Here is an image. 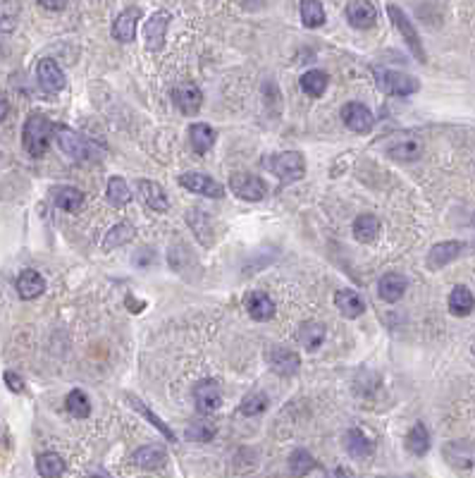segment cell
Returning <instances> with one entry per match:
<instances>
[{"instance_id": "obj_1", "label": "cell", "mask_w": 475, "mask_h": 478, "mask_svg": "<svg viewBox=\"0 0 475 478\" xmlns=\"http://www.w3.org/2000/svg\"><path fill=\"white\" fill-rule=\"evenodd\" d=\"M53 132H56V127H53V122L46 118V115L31 113L29 118H26L24 129H22L24 151L29 156H33V158H41V156L48 151Z\"/></svg>"}, {"instance_id": "obj_2", "label": "cell", "mask_w": 475, "mask_h": 478, "mask_svg": "<svg viewBox=\"0 0 475 478\" xmlns=\"http://www.w3.org/2000/svg\"><path fill=\"white\" fill-rule=\"evenodd\" d=\"M56 139H58V146L63 148V153L70 156V158L77 163L100 161V156H103V151H100L91 139H86V136H81L79 132H74L70 127H58Z\"/></svg>"}, {"instance_id": "obj_3", "label": "cell", "mask_w": 475, "mask_h": 478, "mask_svg": "<svg viewBox=\"0 0 475 478\" xmlns=\"http://www.w3.org/2000/svg\"><path fill=\"white\" fill-rule=\"evenodd\" d=\"M268 168L273 170V175H277V180L282 184H291L306 175V158L298 151H284L273 156L268 161Z\"/></svg>"}, {"instance_id": "obj_4", "label": "cell", "mask_w": 475, "mask_h": 478, "mask_svg": "<svg viewBox=\"0 0 475 478\" xmlns=\"http://www.w3.org/2000/svg\"><path fill=\"white\" fill-rule=\"evenodd\" d=\"M375 81L377 86L390 96H411L420 88V81L416 77H411V74L397 72V70H382V67L375 70Z\"/></svg>"}, {"instance_id": "obj_5", "label": "cell", "mask_w": 475, "mask_h": 478, "mask_svg": "<svg viewBox=\"0 0 475 478\" xmlns=\"http://www.w3.org/2000/svg\"><path fill=\"white\" fill-rule=\"evenodd\" d=\"M229 189L244 201H261L268 194V184L251 173H234L229 177Z\"/></svg>"}, {"instance_id": "obj_6", "label": "cell", "mask_w": 475, "mask_h": 478, "mask_svg": "<svg viewBox=\"0 0 475 478\" xmlns=\"http://www.w3.org/2000/svg\"><path fill=\"white\" fill-rule=\"evenodd\" d=\"M387 15H390V19L395 22V26L399 31H402V36L406 41V46L413 51V56H416L420 63H425V51H423V44H420V36L416 31V26H413V22L409 17H406V12L399 8V5H387Z\"/></svg>"}, {"instance_id": "obj_7", "label": "cell", "mask_w": 475, "mask_h": 478, "mask_svg": "<svg viewBox=\"0 0 475 478\" xmlns=\"http://www.w3.org/2000/svg\"><path fill=\"white\" fill-rule=\"evenodd\" d=\"M169 19H172V15H169L167 10L153 12V15L146 19V24H144V41H146L148 51L158 53L160 48L165 46V34H167Z\"/></svg>"}, {"instance_id": "obj_8", "label": "cell", "mask_w": 475, "mask_h": 478, "mask_svg": "<svg viewBox=\"0 0 475 478\" xmlns=\"http://www.w3.org/2000/svg\"><path fill=\"white\" fill-rule=\"evenodd\" d=\"M179 184L184 189L192 191V194L208 196V199H222V196H225L222 184L215 182L210 175H203V173H184L179 177Z\"/></svg>"}, {"instance_id": "obj_9", "label": "cell", "mask_w": 475, "mask_h": 478, "mask_svg": "<svg viewBox=\"0 0 475 478\" xmlns=\"http://www.w3.org/2000/svg\"><path fill=\"white\" fill-rule=\"evenodd\" d=\"M339 118H342V122L347 125L351 132L356 134H368L372 125H375V118H372V113L365 108L363 103H347L342 108V113H339Z\"/></svg>"}, {"instance_id": "obj_10", "label": "cell", "mask_w": 475, "mask_h": 478, "mask_svg": "<svg viewBox=\"0 0 475 478\" xmlns=\"http://www.w3.org/2000/svg\"><path fill=\"white\" fill-rule=\"evenodd\" d=\"M172 98H174V106L184 115H196L203 106V93L194 81H182V84L174 86Z\"/></svg>"}, {"instance_id": "obj_11", "label": "cell", "mask_w": 475, "mask_h": 478, "mask_svg": "<svg viewBox=\"0 0 475 478\" xmlns=\"http://www.w3.org/2000/svg\"><path fill=\"white\" fill-rule=\"evenodd\" d=\"M194 402H196V407H199V412H203V414H210V412H215V409H220L222 390H220L218 380H213V378L201 380L199 385L194 387Z\"/></svg>"}, {"instance_id": "obj_12", "label": "cell", "mask_w": 475, "mask_h": 478, "mask_svg": "<svg viewBox=\"0 0 475 478\" xmlns=\"http://www.w3.org/2000/svg\"><path fill=\"white\" fill-rule=\"evenodd\" d=\"M36 77H38V84L43 91L48 93H58L65 88V72L60 70V65L56 60L51 58H43L36 67Z\"/></svg>"}, {"instance_id": "obj_13", "label": "cell", "mask_w": 475, "mask_h": 478, "mask_svg": "<svg viewBox=\"0 0 475 478\" xmlns=\"http://www.w3.org/2000/svg\"><path fill=\"white\" fill-rule=\"evenodd\" d=\"M141 19L139 8H127L125 12H120L118 19L113 24V36L120 41V44H132L134 36H137V24Z\"/></svg>"}, {"instance_id": "obj_14", "label": "cell", "mask_w": 475, "mask_h": 478, "mask_svg": "<svg viewBox=\"0 0 475 478\" xmlns=\"http://www.w3.org/2000/svg\"><path fill=\"white\" fill-rule=\"evenodd\" d=\"M406 290H409V280H406L402 273H387L377 283V295L382 297L387 304L399 302V299L406 295Z\"/></svg>"}, {"instance_id": "obj_15", "label": "cell", "mask_w": 475, "mask_h": 478, "mask_svg": "<svg viewBox=\"0 0 475 478\" xmlns=\"http://www.w3.org/2000/svg\"><path fill=\"white\" fill-rule=\"evenodd\" d=\"M137 187H139L141 201H144L151 210H155V213H165V210L169 208V201H167L165 189H162L158 182H153V180H139Z\"/></svg>"}, {"instance_id": "obj_16", "label": "cell", "mask_w": 475, "mask_h": 478, "mask_svg": "<svg viewBox=\"0 0 475 478\" xmlns=\"http://www.w3.org/2000/svg\"><path fill=\"white\" fill-rule=\"evenodd\" d=\"M347 19L356 29H370L377 22V12L368 0H351L347 5Z\"/></svg>"}, {"instance_id": "obj_17", "label": "cell", "mask_w": 475, "mask_h": 478, "mask_svg": "<svg viewBox=\"0 0 475 478\" xmlns=\"http://www.w3.org/2000/svg\"><path fill=\"white\" fill-rule=\"evenodd\" d=\"M461 249H464V244L461 242H439V244H435V247L430 249V254H427V268H432V270L444 268L447 263H451L454 258H459Z\"/></svg>"}, {"instance_id": "obj_18", "label": "cell", "mask_w": 475, "mask_h": 478, "mask_svg": "<svg viewBox=\"0 0 475 478\" xmlns=\"http://www.w3.org/2000/svg\"><path fill=\"white\" fill-rule=\"evenodd\" d=\"M344 449L349 452V457H354V459H363V457H370L372 449H375V442L370 438H365L363 430L358 428H351L344 433Z\"/></svg>"}, {"instance_id": "obj_19", "label": "cell", "mask_w": 475, "mask_h": 478, "mask_svg": "<svg viewBox=\"0 0 475 478\" xmlns=\"http://www.w3.org/2000/svg\"><path fill=\"white\" fill-rule=\"evenodd\" d=\"M132 462L137 464L139 469L153 471V469H160L162 464L167 462V452L162 445H144L132 454Z\"/></svg>"}, {"instance_id": "obj_20", "label": "cell", "mask_w": 475, "mask_h": 478, "mask_svg": "<svg viewBox=\"0 0 475 478\" xmlns=\"http://www.w3.org/2000/svg\"><path fill=\"white\" fill-rule=\"evenodd\" d=\"M296 340H298V345H301L303 350L315 352L318 347L325 342V325L323 323H315V320H306V323L298 325Z\"/></svg>"}, {"instance_id": "obj_21", "label": "cell", "mask_w": 475, "mask_h": 478, "mask_svg": "<svg viewBox=\"0 0 475 478\" xmlns=\"http://www.w3.org/2000/svg\"><path fill=\"white\" fill-rule=\"evenodd\" d=\"M335 304L344 318H358V316H363V311H365L363 297L356 295L354 290H339L335 297Z\"/></svg>"}, {"instance_id": "obj_22", "label": "cell", "mask_w": 475, "mask_h": 478, "mask_svg": "<svg viewBox=\"0 0 475 478\" xmlns=\"http://www.w3.org/2000/svg\"><path fill=\"white\" fill-rule=\"evenodd\" d=\"M215 129L206 125V122H196V125L189 127V141H192V148L196 153H208L215 143Z\"/></svg>"}, {"instance_id": "obj_23", "label": "cell", "mask_w": 475, "mask_h": 478, "mask_svg": "<svg viewBox=\"0 0 475 478\" xmlns=\"http://www.w3.org/2000/svg\"><path fill=\"white\" fill-rule=\"evenodd\" d=\"M246 309H249V316L254 320H270L275 316V302L270 299V295H266V292H254V295L249 297L246 302Z\"/></svg>"}, {"instance_id": "obj_24", "label": "cell", "mask_w": 475, "mask_h": 478, "mask_svg": "<svg viewBox=\"0 0 475 478\" xmlns=\"http://www.w3.org/2000/svg\"><path fill=\"white\" fill-rule=\"evenodd\" d=\"M270 366H273V371L280 375H294L298 371V366H301V359H298L296 352L277 347V350L270 352Z\"/></svg>"}, {"instance_id": "obj_25", "label": "cell", "mask_w": 475, "mask_h": 478, "mask_svg": "<svg viewBox=\"0 0 475 478\" xmlns=\"http://www.w3.org/2000/svg\"><path fill=\"white\" fill-rule=\"evenodd\" d=\"M444 457L454 467H473L475 449L468 440H454L444 447Z\"/></svg>"}, {"instance_id": "obj_26", "label": "cell", "mask_w": 475, "mask_h": 478, "mask_svg": "<svg viewBox=\"0 0 475 478\" xmlns=\"http://www.w3.org/2000/svg\"><path fill=\"white\" fill-rule=\"evenodd\" d=\"M46 290V283L43 278H41V273L36 270H24L22 275L17 278V292L22 299H36L43 295Z\"/></svg>"}, {"instance_id": "obj_27", "label": "cell", "mask_w": 475, "mask_h": 478, "mask_svg": "<svg viewBox=\"0 0 475 478\" xmlns=\"http://www.w3.org/2000/svg\"><path fill=\"white\" fill-rule=\"evenodd\" d=\"M387 151L397 161H416L420 151H423V143H420L416 136H404V139L392 141Z\"/></svg>"}, {"instance_id": "obj_28", "label": "cell", "mask_w": 475, "mask_h": 478, "mask_svg": "<svg viewBox=\"0 0 475 478\" xmlns=\"http://www.w3.org/2000/svg\"><path fill=\"white\" fill-rule=\"evenodd\" d=\"M473 309H475L473 292L464 285L454 287L451 295H449V311L454 313V316H471Z\"/></svg>"}, {"instance_id": "obj_29", "label": "cell", "mask_w": 475, "mask_h": 478, "mask_svg": "<svg viewBox=\"0 0 475 478\" xmlns=\"http://www.w3.org/2000/svg\"><path fill=\"white\" fill-rule=\"evenodd\" d=\"M53 199L63 210L67 213H74V210H79L84 206V191L77 189V187H58L53 191Z\"/></svg>"}, {"instance_id": "obj_30", "label": "cell", "mask_w": 475, "mask_h": 478, "mask_svg": "<svg viewBox=\"0 0 475 478\" xmlns=\"http://www.w3.org/2000/svg\"><path fill=\"white\" fill-rule=\"evenodd\" d=\"M377 235H380V220L375 215L365 213V215H358L354 220V237L358 242L370 244V242H375Z\"/></svg>"}, {"instance_id": "obj_31", "label": "cell", "mask_w": 475, "mask_h": 478, "mask_svg": "<svg viewBox=\"0 0 475 478\" xmlns=\"http://www.w3.org/2000/svg\"><path fill=\"white\" fill-rule=\"evenodd\" d=\"M65 467H67L65 459L56 452H43L36 459V471L43 478H60L65 474Z\"/></svg>"}, {"instance_id": "obj_32", "label": "cell", "mask_w": 475, "mask_h": 478, "mask_svg": "<svg viewBox=\"0 0 475 478\" xmlns=\"http://www.w3.org/2000/svg\"><path fill=\"white\" fill-rule=\"evenodd\" d=\"M328 84H330V77H328V72H323V70H308L301 77V88L310 96V98H320L325 93V88H328Z\"/></svg>"}, {"instance_id": "obj_33", "label": "cell", "mask_w": 475, "mask_h": 478, "mask_svg": "<svg viewBox=\"0 0 475 478\" xmlns=\"http://www.w3.org/2000/svg\"><path fill=\"white\" fill-rule=\"evenodd\" d=\"M301 22L306 29H318L325 24V8L320 0H301Z\"/></svg>"}, {"instance_id": "obj_34", "label": "cell", "mask_w": 475, "mask_h": 478, "mask_svg": "<svg viewBox=\"0 0 475 478\" xmlns=\"http://www.w3.org/2000/svg\"><path fill=\"white\" fill-rule=\"evenodd\" d=\"M406 447H409V452L416 454V457H423L427 449H430V433H427V428L423 426V423H416V426L409 430Z\"/></svg>"}, {"instance_id": "obj_35", "label": "cell", "mask_w": 475, "mask_h": 478, "mask_svg": "<svg viewBox=\"0 0 475 478\" xmlns=\"http://www.w3.org/2000/svg\"><path fill=\"white\" fill-rule=\"evenodd\" d=\"M108 201L118 208L127 206V203L132 201V191H129L127 180H122V177H110V180H108Z\"/></svg>"}, {"instance_id": "obj_36", "label": "cell", "mask_w": 475, "mask_h": 478, "mask_svg": "<svg viewBox=\"0 0 475 478\" xmlns=\"http://www.w3.org/2000/svg\"><path fill=\"white\" fill-rule=\"evenodd\" d=\"M132 237H134V228H132V225H129V223H120V225H115V228L105 235L103 249L105 251H113V249H118V247H125L127 242H132Z\"/></svg>"}, {"instance_id": "obj_37", "label": "cell", "mask_w": 475, "mask_h": 478, "mask_svg": "<svg viewBox=\"0 0 475 478\" xmlns=\"http://www.w3.org/2000/svg\"><path fill=\"white\" fill-rule=\"evenodd\" d=\"M65 405H67V412H70L74 419H86V416L91 414V402L81 390H72L67 395Z\"/></svg>"}, {"instance_id": "obj_38", "label": "cell", "mask_w": 475, "mask_h": 478, "mask_svg": "<svg viewBox=\"0 0 475 478\" xmlns=\"http://www.w3.org/2000/svg\"><path fill=\"white\" fill-rule=\"evenodd\" d=\"M268 405H270V400H268L266 392H251V395H246V397L241 400L239 414H244V416H258V414L266 412Z\"/></svg>"}, {"instance_id": "obj_39", "label": "cell", "mask_w": 475, "mask_h": 478, "mask_svg": "<svg viewBox=\"0 0 475 478\" xmlns=\"http://www.w3.org/2000/svg\"><path fill=\"white\" fill-rule=\"evenodd\" d=\"M127 400H129V402H132V407H134V409H137V412H139V414H144V416H146V419H148V421H151V423H153V426H155V428H158V430H160V433H162V435H165V438H167L169 442H177V438H174V433H172V430H169V426H167V423H162V421L158 419V416H155V414L151 412V409H146V407H144V402H139L137 397H134V395H127Z\"/></svg>"}, {"instance_id": "obj_40", "label": "cell", "mask_w": 475, "mask_h": 478, "mask_svg": "<svg viewBox=\"0 0 475 478\" xmlns=\"http://www.w3.org/2000/svg\"><path fill=\"white\" fill-rule=\"evenodd\" d=\"M313 464H315V459L306 452V449H294V452H291V457H289V469H291V474H298V476L310 474Z\"/></svg>"}, {"instance_id": "obj_41", "label": "cell", "mask_w": 475, "mask_h": 478, "mask_svg": "<svg viewBox=\"0 0 475 478\" xmlns=\"http://www.w3.org/2000/svg\"><path fill=\"white\" fill-rule=\"evenodd\" d=\"M17 15H19V3H17V0H0V29H3V31L15 29Z\"/></svg>"}, {"instance_id": "obj_42", "label": "cell", "mask_w": 475, "mask_h": 478, "mask_svg": "<svg viewBox=\"0 0 475 478\" xmlns=\"http://www.w3.org/2000/svg\"><path fill=\"white\" fill-rule=\"evenodd\" d=\"M3 378H5V382H8V387H10L12 392H22V390H24V380L19 378L17 373H12V371H5V375H3Z\"/></svg>"}, {"instance_id": "obj_43", "label": "cell", "mask_w": 475, "mask_h": 478, "mask_svg": "<svg viewBox=\"0 0 475 478\" xmlns=\"http://www.w3.org/2000/svg\"><path fill=\"white\" fill-rule=\"evenodd\" d=\"M189 433H192L194 438H196V440H201V442H208L210 438H213V428H203L201 423H194Z\"/></svg>"}, {"instance_id": "obj_44", "label": "cell", "mask_w": 475, "mask_h": 478, "mask_svg": "<svg viewBox=\"0 0 475 478\" xmlns=\"http://www.w3.org/2000/svg\"><path fill=\"white\" fill-rule=\"evenodd\" d=\"M38 5L51 12H60L67 8V0H38Z\"/></svg>"}, {"instance_id": "obj_45", "label": "cell", "mask_w": 475, "mask_h": 478, "mask_svg": "<svg viewBox=\"0 0 475 478\" xmlns=\"http://www.w3.org/2000/svg\"><path fill=\"white\" fill-rule=\"evenodd\" d=\"M8 113H10V101H8V96L0 91V122L8 118Z\"/></svg>"}, {"instance_id": "obj_46", "label": "cell", "mask_w": 475, "mask_h": 478, "mask_svg": "<svg viewBox=\"0 0 475 478\" xmlns=\"http://www.w3.org/2000/svg\"><path fill=\"white\" fill-rule=\"evenodd\" d=\"M144 263H153V251L148 249V254H144V249L137 254V265H144Z\"/></svg>"}, {"instance_id": "obj_47", "label": "cell", "mask_w": 475, "mask_h": 478, "mask_svg": "<svg viewBox=\"0 0 475 478\" xmlns=\"http://www.w3.org/2000/svg\"><path fill=\"white\" fill-rule=\"evenodd\" d=\"M473 223H475V220H473Z\"/></svg>"}]
</instances>
